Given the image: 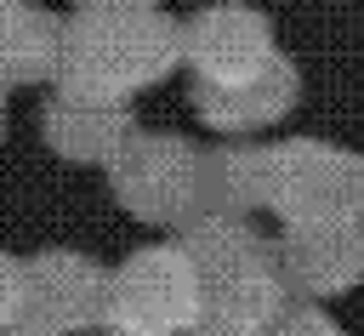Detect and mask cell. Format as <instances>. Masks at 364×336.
Returning <instances> with one entry per match:
<instances>
[{"instance_id": "9c48e42d", "label": "cell", "mask_w": 364, "mask_h": 336, "mask_svg": "<svg viewBox=\"0 0 364 336\" xmlns=\"http://www.w3.org/2000/svg\"><path fill=\"white\" fill-rule=\"evenodd\" d=\"M273 194V142L256 137H222L216 148H199V211L250 216Z\"/></svg>"}, {"instance_id": "2e32d148", "label": "cell", "mask_w": 364, "mask_h": 336, "mask_svg": "<svg viewBox=\"0 0 364 336\" xmlns=\"http://www.w3.org/2000/svg\"><path fill=\"white\" fill-rule=\"evenodd\" d=\"M0 336H28V330H0Z\"/></svg>"}, {"instance_id": "5b68a950", "label": "cell", "mask_w": 364, "mask_h": 336, "mask_svg": "<svg viewBox=\"0 0 364 336\" xmlns=\"http://www.w3.org/2000/svg\"><path fill=\"white\" fill-rule=\"evenodd\" d=\"M279 57L273 23L250 0H210L182 23V63L193 85H233Z\"/></svg>"}, {"instance_id": "52a82bcc", "label": "cell", "mask_w": 364, "mask_h": 336, "mask_svg": "<svg viewBox=\"0 0 364 336\" xmlns=\"http://www.w3.org/2000/svg\"><path fill=\"white\" fill-rule=\"evenodd\" d=\"M279 273L301 302H336L364 285V216L336 222H284L273 239Z\"/></svg>"}, {"instance_id": "3957f363", "label": "cell", "mask_w": 364, "mask_h": 336, "mask_svg": "<svg viewBox=\"0 0 364 336\" xmlns=\"http://www.w3.org/2000/svg\"><path fill=\"white\" fill-rule=\"evenodd\" d=\"M114 199L148 228H182L199 211V148L176 131H131L108 159Z\"/></svg>"}, {"instance_id": "e0dca14e", "label": "cell", "mask_w": 364, "mask_h": 336, "mask_svg": "<svg viewBox=\"0 0 364 336\" xmlns=\"http://www.w3.org/2000/svg\"><path fill=\"white\" fill-rule=\"evenodd\" d=\"M0 91H6V85H0Z\"/></svg>"}, {"instance_id": "7c38bea8", "label": "cell", "mask_w": 364, "mask_h": 336, "mask_svg": "<svg viewBox=\"0 0 364 336\" xmlns=\"http://www.w3.org/2000/svg\"><path fill=\"white\" fill-rule=\"evenodd\" d=\"M57 68V17L34 0H0V85H34Z\"/></svg>"}, {"instance_id": "277c9868", "label": "cell", "mask_w": 364, "mask_h": 336, "mask_svg": "<svg viewBox=\"0 0 364 336\" xmlns=\"http://www.w3.org/2000/svg\"><path fill=\"white\" fill-rule=\"evenodd\" d=\"M267 211H279V222L364 216V154H353L341 142H324V137H284V142H273Z\"/></svg>"}, {"instance_id": "9a60e30c", "label": "cell", "mask_w": 364, "mask_h": 336, "mask_svg": "<svg viewBox=\"0 0 364 336\" xmlns=\"http://www.w3.org/2000/svg\"><path fill=\"white\" fill-rule=\"evenodd\" d=\"M91 336H131V330H114V325H97Z\"/></svg>"}, {"instance_id": "7a4b0ae2", "label": "cell", "mask_w": 364, "mask_h": 336, "mask_svg": "<svg viewBox=\"0 0 364 336\" xmlns=\"http://www.w3.org/2000/svg\"><path fill=\"white\" fill-rule=\"evenodd\" d=\"M199 273L182 245H142L108 273L102 325L131 336H199Z\"/></svg>"}, {"instance_id": "6da1fadb", "label": "cell", "mask_w": 364, "mask_h": 336, "mask_svg": "<svg viewBox=\"0 0 364 336\" xmlns=\"http://www.w3.org/2000/svg\"><path fill=\"white\" fill-rule=\"evenodd\" d=\"M182 68V23L159 0H80L57 23V91L131 103Z\"/></svg>"}, {"instance_id": "8992f818", "label": "cell", "mask_w": 364, "mask_h": 336, "mask_svg": "<svg viewBox=\"0 0 364 336\" xmlns=\"http://www.w3.org/2000/svg\"><path fill=\"white\" fill-rule=\"evenodd\" d=\"M108 268L80 251H40L23 262V313L17 330L28 336H80L102 325Z\"/></svg>"}, {"instance_id": "5bb4252c", "label": "cell", "mask_w": 364, "mask_h": 336, "mask_svg": "<svg viewBox=\"0 0 364 336\" xmlns=\"http://www.w3.org/2000/svg\"><path fill=\"white\" fill-rule=\"evenodd\" d=\"M23 313V262L0 251V330H17Z\"/></svg>"}, {"instance_id": "4fadbf2b", "label": "cell", "mask_w": 364, "mask_h": 336, "mask_svg": "<svg viewBox=\"0 0 364 336\" xmlns=\"http://www.w3.org/2000/svg\"><path fill=\"white\" fill-rule=\"evenodd\" d=\"M262 336H341V325L324 313V302H284Z\"/></svg>"}, {"instance_id": "30bf717a", "label": "cell", "mask_w": 364, "mask_h": 336, "mask_svg": "<svg viewBox=\"0 0 364 336\" xmlns=\"http://www.w3.org/2000/svg\"><path fill=\"white\" fill-rule=\"evenodd\" d=\"M40 131L63 159L108 165L125 148V137L136 131V120H131L125 103H97V97H80V91H57L46 103V114H40Z\"/></svg>"}, {"instance_id": "8fae6325", "label": "cell", "mask_w": 364, "mask_h": 336, "mask_svg": "<svg viewBox=\"0 0 364 336\" xmlns=\"http://www.w3.org/2000/svg\"><path fill=\"white\" fill-rule=\"evenodd\" d=\"M199 290H205L199 336H262V330L279 319V308L290 302V285H284V273H279V256L262 262V268L210 279V285H199Z\"/></svg>"}, {"instance_id": "ba28073f", "label": "cell", "mask_w": 364, "mask_h": 336, "mask_svg": "<svg viewBox=\"0 0 364 336\" xmlns=\"http://www.w3.org/2000/svg\"><path fill=\"white\" fill-rule=\"evenodd\" d=\"M301 103V68L279 51L262 74L233 80V85H193V114L216 131V137H256L267 125H279L284 114H296Z\"/></svg>"}]
</instances>
